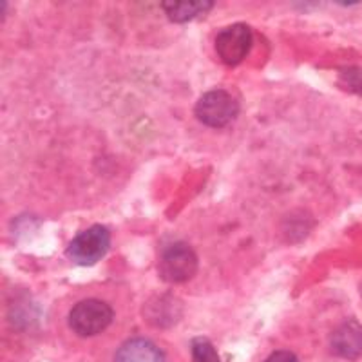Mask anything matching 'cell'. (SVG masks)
I'll return each instance as SVG.
<instances>
[{
  "label": "cell",
  "instance_id": "cell-1",
  "mask_svg": "<svg viewBox=\"0 0 362 362\" xmlns=\"http://www.w3.org/2000/svg\"><path fill=\"white\" fill-rule=\"evenodd\" d=\"M198 255L189 243H173L165 248L158 261V272L165 283L181 284L192 279L198 272Z\"/></svg>",
  "mask_w": 362,
  "mask_h": 362
},
{
  "label": "cell",
  "instance_id": "cell-11",
  "mask_svg": "<svg viewBox=\"0 0 362 362\" xmlns=\"http://www.w3.org/2000/svg\"><path fill=\"white\" fill-rule=\"evenodd\" d=\"M264 362H299V361H297V357L292 354V351L279 350V351H274V354H272Z\"/></svg>",
  "mask_w": 362,
  "mask_h": 362
},
{
  "label": "cell",
  "instance_id": "cell-10",
  "mask_svg": "<svg viewBox=\"0 0 362 362\" xmlns=\"http://www.w3.org/2000/svg\"><path fill=\"white\" fill-rule=\"evenodd\" d=\"M342 82L350 87L351 90L362 95V71L361 69H348L342 73Z\"/></svg>",
  "mask_w": 362,
  "mask_h": 362
},
{
  "label": "cell",
  "instance_id": "cell-6",
  "mask_svg": "<svg viewBox=\"0 0 362 362\" xmlns=\"http://www.w3.org/2000/svg\"><path fill=\"white\" fill-rule=\"evenodd\" d=\"M332 350L342 358H357L362 355V325L346 321L329 337Z\"/></svg>",
  "mask_w": 362,
  "mask_h": 362
},
{
  "label": "cell",
  "instance_id": "cell-5",
  "mask_svg": "<svg viewBox=\"0 0 362 362\" xmlns=\"http://www.w3.org/2000/svg\"><path fill=\"white\" fill-rule=\"evenodd\" d=\"M252 47V29L247 24H232L216 38V51L226 66H238Z\"/></svg>",
  "mask_w": 362,
  "mask_h": 362
},
{
  "label": "cell",
  "instance_id": "cell-4",
  "mask_svg": "<svg viewBox=\"0 0 362 362\" xmlns=\"http://www.w3.org/2000/svg\"><path fill=\"white\" fill-rule=\"evenodd\" d=\"M111 306L100 299H86L74 305L69 312V326L82 337H93L102 334L112 322Z\"/></svg>",
  "mask_w": 362,
  "mask_h": 362
},
{
  "label": "cell",
  "instance_id": "cell-8",
  "mask_svg": "<svg viewBox=\"0 0 362 362\" xmlns=\"http://www.w3.org/2000/svg\"><path fill=\"white\" fill-rule=\"evenodd\" d=\"M212 6H214L212 0H165L163 11L167 13L169 21L176 24H185V22L202 17Z\"/></svg>",
  "mask_w": 362,
  "mask_h": 362
},
{
  "label": "cell",
  "instance_id": "cell-3",
  "mask_svg": "<svg viewBox=\"0 0 362 362\" xmlns=\"http://www.w3.org/2000/svg\"><path fill=\"white\" fill-rule=\"evenodd\" d=\"M196 118L209 127L221 129L232 124L239 115V103L228 90H209L196 103Z\"/></svg>",
  "mask_w": 362,
  "mask_h": 362
},
{
  "label": "cell",
  "instance_id": "cell-2",
  "mask_svg": "<svg viewBox=\"0 0 362 362\" xmlns=\"http://www.w3.org/2000/svg\"><path fill=\"white\" fill-rule=\"evenodd\" d=\"M111 248V232L107 226L95 225L80 232L67 247L66 255L74 264L80 267H93L105 257Z\"/></svg>",
  "mask_w": 362,
  "mask_h": 362
},
{
  "label": "cell",
  "instance_id": "cell-9",
  "mask_svg": "<svg viewBox=\"0 0 362 362\" xmlns=\"http://www.w3.org/2000/svg\"><path fill=\"white\" fill-rule=\"evenodd\" d=\"M190 351H192L194 362H221L218 357L214 344L205 337H196L190 342Z\"/></svg>",
  "mask_w": 362,
  "mask_h": 362
},
{
  "label": "cell",
  "instance_id": "cell-7",
  "mask_svg": "<svg viewBox=\"0 0 362 362\" xmlns=\"http://www.w3.org/2000/svg\"><path fill=\"white\" fill-rule=\"evenodd\" d=\"M115 362H165V355L153 341L136 337L119 346Z\"/></svg>",
  "mask_w": 362,
  "mask_h": 362
}]
</instances>
